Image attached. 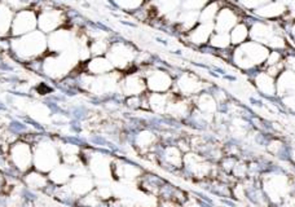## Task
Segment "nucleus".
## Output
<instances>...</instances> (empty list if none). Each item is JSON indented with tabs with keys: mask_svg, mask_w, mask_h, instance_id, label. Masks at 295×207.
Wrapping results in <instances>:
<instances>
[{
	"mask_svg": "<svg viewBox=\"0 0 295 207\" xmlns=\"http://www.w3.org/2000/svg\"><path fill=\"white\" fill-rule=\"evenodd\" d=\"M88 67H90L92 74H105L109 70L113 69V65H111V62L109 60H106V58L97 57L88 65Z\"/></svg>",
	"mask_w": 295,
	"mask_h": 207,
	"instance_id": "7ed1b4c3",
	"label": "nucleus"
},
{
	"mask_svg": "<svg viewBox=\"0 0 295 207\" xmlns=\"http://www.w3.org/2000/svg\"><path fill=\"white\" fill-rule=\"evenodd\" d=\"M60 14L57 11H53L52 9L51 12H45L44 14L40 16L39 18V25H40L42 30H44L45 32H49L51 30H53L58 26L60 24V18L57 16Z\"/></svg>",
	"mask_w": 295,
	"mask_h": 207,
	"instance_id": "f03ea898",
	"label": "nucleus"
},
{
	"mask_svg": "<svg viewBox=\"0 0 295 207\" xmlns=\"http://www.w3.org/2000/svg\"><path fill=\"white\" fill-rule=\"evenodd\" d=\"M37 26V18L34 12L31 11H22L17 13V17L13 22V29L17 35H26L31 32L32 29Z\"/></svg>",
	"mask_w": 295,
	"mask_h": 207,
	"instance_id": "f257e3e1",
	"label": "nucleus"
}]
</instances>
